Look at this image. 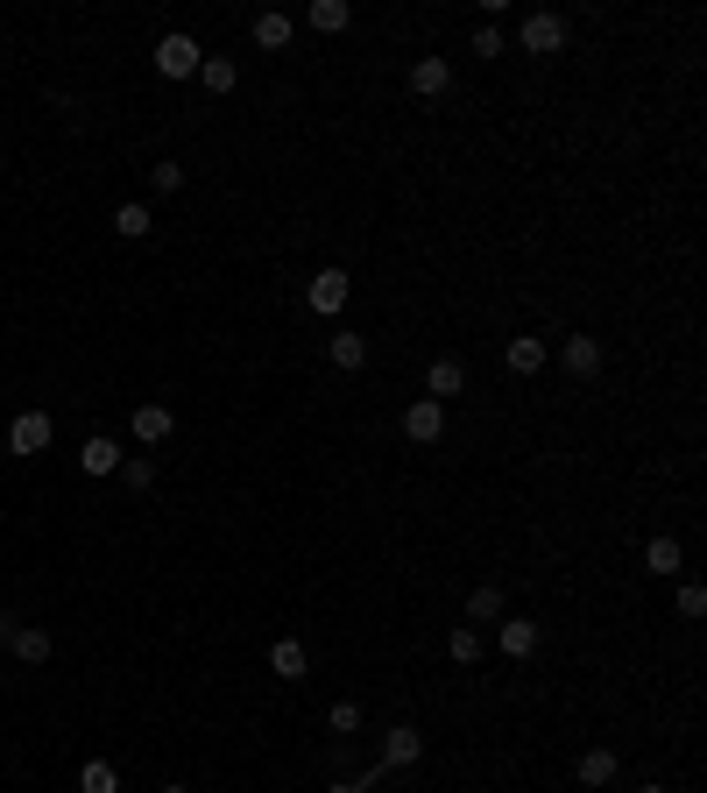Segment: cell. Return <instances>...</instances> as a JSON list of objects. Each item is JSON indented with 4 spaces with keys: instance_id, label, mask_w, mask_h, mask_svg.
<instances>
[{
    "instance_id": "cell-1",
    "label": "cell",
    "mask_w": 707,
    "mask_h": 793,
    "mask_svg": "<svg viewBox=\"0 0 707 793\" xmlns=\"http://www.w3.org/2000/svg\"><path fill=\"white\" fill-rule=\"evenodd\" d=\"M517 43H523V57H559L566 50V14L531 8V14H523V28H517Z\"/></svg>"
},
{
    "instance_id": "cell-2",
    "label": "cell",
    "mask_w": 707,
    "mask_h": 793,
    "mask_svg": "<svg viewBox=\"0 0 707 793\" xmlns=\"http://www.w3.org/2000/svg\"><path fill=\"white\" fill-rule=\"evenodd\" d=\"M347 291H354V283H347V269H333V263H326L319 277L305 283V305L319 312V319H333V312H347Z\"/></svg>"
},
{
    "instance_id": "cell-3",
    "label": "cell",
    "mask_w": 707,
    "mask_h": 793,
    "mask_svg": "<svg viewBox=\"0 0 707 793\" xmlns=\"http://www.w3.org/2000/svg\"><path fill=\"white\" fill-rule=\"evenodd\" d=\"M199 65H205V50L191 36H177V28L156 43V71H163V79H199Z\"/></svg>"
},
{
    "instance_id": "cell-4",
    "label": "cell",
    "mask_w": 707,
    "mask_h": 793,
    "mask_svg": "<svg viewBox=\"0 0 707 793\" xmlns=\"http://www.w3.org/2000/svg\"><path fill=\"white\" fill-rule=\"evenodd\" d=\"M403 440H411V446H439L446 440V404L439 397H417L411 411H403Z\"/></svg>"
},
{
    "instance_id": "cell-5",
    "label": "cell",
    "mask_w": 707,
    "mask_h": 793,
    "mask_svg": "<svg viewBox=\"0 0 707 793\" xmlns=\"http://www.w3.org/2000/svg\"><path fill=\"white\" fill-rule=\"evenodd\" d=\"M417 758H425V737H417L411 723H389L382 730V758H375V766H382V772H403V766H417Z\"/></svg>"
},
{
    "instance_id": "cell-6",
    "label": "cell",
    "mask_w": 707,
    "mask_h": 793,
    "mask_svg": "<svg viewBox=\"0 0 707 793\" xmlns=\"http://www.w3.org/2000/svg\"><path fill=\"white\" fill-rule=\"evenodd\" d=\"M559 362H566V376H574V383H594V376H601V362H609V354H601V340H594V334H566Z\"/></svg>"
},
{
    "instance_id": "cell-7",
    "label": "cell",
    "mask_w": 707,
    "mask_h": 793,
    "mask_svg": "<svg viewBox=\"0 0 707 793\" xmlns=\"http://www.w3.org/2000/svg\"><path fill=\"white\" fill-rule=\"evenodd\" d=\"M128 432L142 446H163L177 432V411H170V404H134V411H128Z\"/></svg>"
},
{
    "instance_id": "cell-8",
    "label": "cell",
    "mask_w": 707,
    "mask_h": 793,
    "mask_svg": "<svg viewBox=\"0 0 707 793\" xmlns=\"http://www.w3.org/2000/svg\"><path fill=\"white\" fill-rule=\"evenodd\" d=\"M468 390V362H460V354H432V369H425V397H460Z\"/></svg>"
},
{
    "instance_id": "cell-9",
    "label": "cell",
    "mask_w": 707,
    "mask_h": 793,
    "mask_svg": "<svg viewBox=\"0 0 707 793\" xmlns=\"http://www.w3.org/2000/svg\"><path fill=\"white\" fill-rule=\"evenodd\" d=\"M50 411H22V418H14V425H8V454H43V446H50Z\"/></svg>"
},
{
    "instance_id": "cell-10",
    "label": "cell",
    "mask_w": 707,
    "mask_h": 793,
    "mask_svg": "<svg viewBox=\"0 0 707 793\" xmlns=\"http://www.w3.org/2000/svg\"><path fill=\"white\" fill-rule=\"evenodd\" d=\"M411 93L417 100H446L453 93V65H446V57H417L411 65Z\"/></svg>"
},
{
    "instance_id": "cell-11",
    "label": "cell",
    "mask_w": 707,
    "mask_h": 793,
    "mask_svg": "<svg viewBox=\"0 0 707 793\" xmlns=\"http://www.w3.org/2000/svg\"><path fill=\"white\" fill-rule=\"evenodd\" d=\"M503 362H509V376H538V369L552 362V348H545V334H517L503 348Z\"/></svg>"
},
{
    "instance_id": "cell-12",
    "label": "cell",
    "mask_w": 707,
    "mask_h": 793,
    "mask_svg": "<svg viewBox=\"0 0 707 793\" xmlns=\"http://www.w3.org/2000/svg\"><path fill=\"white\" fill-rule=\"evenodd\" d=\"M495 652H503V660H531L538 652V623L531 617H503L495 623Z\"/></svg>"
},
{
    "instance_id": "cell-13",
    "label": "cell",
    "mask_w": 707,
    "mask_h": 793,
    "mask_svg": "<svg viewBox=\"0 0 707 793\" xmlns=\"http://www.w3.org/2000/svg\"><path fill=\"white\" fill-rule=\"evenodd\" d=\"M326 362H333V369H347V376H354V369L368 362V334H354V326H340V334L326 340Z\"/></svg>"
},
{
    "instance_id": "cell-14",
    "label": "cell",
    "mask_w": 707,
    "mask_h": 793,
    "mask_svg": "<svg viewBox=\"0 0 707 793\" xmlns=\"http://www.w3.org/2000/svg\"><path fill=\"white\" fill-rule=\"evenodd\" d=\"M269 673H276V680H305V673H311V652L297 645V638H276V645H269Z\"/></svg>"
},
{
    "instance_id": "cell-15",
    "label": "cell",
    "mask_w": 707,
    "mask_h": 793,
    "mask_svg": "<svg viewBox=\"0 0 707 793\" xmlns=\"http://www.w3.org/2000/svg\"><path fill=\"white\" fill-rule=\"evenodd\" d=\"M503 617H509V595L495 588V581H481V588L468 595V623L481 631V623H503Z\"/></svg>"
},
{
    "instance_id": "cell-16",
    "label": "cell",
    "mask_w": 707,
    "mask_h": 793,
    "mask_svg": "<svg viewBox=\"0 0 707 793\" xmlns=\"http://www.w3.org/2000/svg\"><path fill=\"white\" fill-rule=\"evenodd\" d=\"M79 468H85V475H120V440H107V432H93V440L79 446Z\"/></svg>"
},
{
    "instance_id": "cell-17",
    "label": "cell",
    "mask_w": 707,
    "mask_h": 793,
    "mask_svg": "<svg viewBox=\"0 0 707 793\" xmlns=\"http://www.w3.org/2000/svg\"><path fill=\"white\" fill-rule=\"evenodd\" d=\"M8 652H14L22 666H43V660H50V631H43V623H14Z\"/></svg>"
},
{
    "instance_id": "cell-18",
    "label": "cell",
    "mask_w": 707,
    "mask_h": 793,
    "mask_svg": "<svg viewBox=\"0 0 707 793\" xmlns=\"http://www.w3.org/2000/svg\"><path fill=\"white\" fill-rule=\"evenodd\" d=\"M615 772H623V758H615L609 744H594V751H580V786H615Z\"/></svg>"
},
{
    "instance_id": "cell-19",
    "label": "cell",
    "mask_w": 707,
    "mask_h": 793,
    "mask_svg": "<svg viewBox=\"0 0 707 793\" xmlns=\"http://www.w3.org/2000/svg\"><path fill=\"white\" fill-rule=\"evenodd\" d=\"M291 14H276V8H269V14H255V22H248V36H255V50H283V43H291Z\"/></svg>"
},
{
    "instance_id": "cell-20",
    "label": "cell",
    "mask_w": 707,
    "mask_h": 793,
    "mask_svg": "<svg viewBox=\"0 0 707 793\" xmlns=\"http://www.w3.org/2000/svg\"><path fill=\"white\" fill-rule=\"evenodd\" d=\"M347 22H354L347 0H311V8H305V28H319V36H340Z\"/></svg>"
},
{
    "instance_id": "cell-21",
    "label": "cell",
    "mask_w": 707,
    "mask_h": 793,
    "mask_svg": "<svg viewBox=\"0 0 707 793\" xmlns=\"http://www.w3.org/2000/svg\"><path fill=\"white\" fill-rule=\"evenodd\" d=\"M644 567H651L658 581H672L686 567V546H680V538H651V546H644Z\"/></svg>"
},
{
    "instance_id": "cell-22",
    "label": "cell",
    "mask_w": 707,
    "mask_h": 793,
    "mask_svg": "<svg viewBox=\"0 0 707 793\" xmlns=\"http://www.w3.org/2000/svg\"><path fill=\"white\" fill-rule=\"evenodd\" d=\"M114 234H120V242H142V234H156V213H149L142 199H128V206L114 213Z\"/></svg>"
},
{
    "instance_id": "cell-23",
    "label": "cell",
    "mask_w": 707,
    "mask_h": 793,
    "mask_svg": "<svg viewBox=\"0 0 707 793\" xmlns=\"http://www.w3.org/2000/svg\"><path fill=\"white\" fill-rule=\"evenodd\" d=\"M199 85H205V93H234V85H240V65H234V57H205V65H199Z\"/></svg>"
},
{
    "instance_id": "cell-24",
    "label": "cell",
    "mask_w": 707,
    "mask_h": 793,
    "mask_svg": "<svg viewBox=\"0 0 707 793\" xmlns=\"http://www.w3.org/2000/svg\"><path fill=\"white\" fill-rule=\"evenodd\" d=\"M120 482H128L134 497H149V489H156V460L149 454H120Z\"/></svg>"
},
{
    "instance_id": "cell-25",
    "label": "cell",
    "mask_w": 707,
    "mask_h": 793,
    "mask_svg": "<svg viewBox=\"0 0 707 793\" xmlns=\"http://www.w3.org/2000/svg\"><path fill=\"white\" fill-rule=\"evenodd\" d=\"M79 793H120V772L107 766V758H85L79 766Z\"/></svg>"
},
{
    "instance_id": "cell-26",
    "label": "cell",
    "mask_w": 707,
    "mask_h": 793,
    "mask_svg": "<svg viewBox=\"0 0 707 793\" xmlns=\"http://www.w3.org/2000/svg\"><path fill=\"white\" fill-rule=\"evenodd\" d=\"M446 652H453V666H474V660H481V652H488V638H481V631H474V623H460V631H453V638H446Z\"/></svg>"
},
{
    "instance_id": "cell-27",
    "label": "cell",
    "mask_w": 707,
    "mask_h": 793,
    "mask_svg": "<svg viewBox=\"0 0 707 793\" xmlns=\"http://www.w3.org/2000/svg\"><path fill=\"white\" fill-rule=\"evenodd\" d=\"M326 730H333V737H354L361 730V701H333V709H326Z\"/></svg>"
},
{
    "instance_id": "cell-28",
    "label": "cell",
    "mask_w": 707,
    "mask_h": 793,
    "mask_svg": "<svg viewBox=\"0 0 707 793\" xmlns=\"http://www.w3.org/2000/svg\"><path fill=\"white\" fill-rule=\"evenodd\" d=\"M149 185H156V199H170V191H185V163H170V156H163L156 171H149Z\"/></svg>"
},
{
    "instance_id": "cell-29",
    "label": "cell",
    "mask_w": 707,
    "mask_h": 793,
    "mask_svg": "<svg viewBox=\"0 0 707 793\" xmlns=\"http://www.w3.org/2000/svg\"><path fill=\"white\" fill-rule=\"evenodd\" d=\"M680 617H686V623L707 617V588H700V581H680Z\"/></svg>"
},
{
    "instance_id": "cell-30",
    "label": "cell",
    "mask_w": 707,
    "mask_h": 793,
    "mask_svg": "<svg viewBox=\"0 0 707 793\" xmlns=\"http://www.w3.org/2000/svg\"><path fill=\"white\" fill-rule=\"evenodd\" d=\"M474 57H488V65L503 57V28H495V22H481V28H474Z\"/></svg>"
},
{
    "instance_id": "cell-31",
    "label": "cell",
    "mask_w": 707,
    "mask_h": 793,
    "mask_svg": "<svg viewBox=\"0 0 707 793\" xmlns=\"http://www.w3.org/2000/svg\"><path fill=\"white\" fill-rule=\"evenodd\" d=\"M14 623H22V617H8V609H0V645H8V638H14Z\"/></svg>"
},
{
    "instance_id": "cell-32",
    "label": "cell",
    "mask_w": 707,
    "mask_h": 793,
    "mask_svg": "<svg viewBox=\"0 0 707 793\" xmlns=\"http://www.w3.org/2000/svg\"><path fill=\"white\" fill-rule=\"evenodd\" d=\"M326 793H361V786H354V780H340V786H326Z\"/></svg>"
},
{
    "instance_id": "cell-33",
    "label": "cell",
    "mask_w": 707,
    "mask_h": 793,
    "mask_svg": "<svg viewBox=\"0 0 707 793\" xmlns=\"http://www.w3.org/2000/svg\"><path fill=\"white\" fill-rule=\"evenodd\" d=\"M629 793H665V786H629Z\"/></svg>"
},
{
    "instance_id": "cell-34",
    "label": "cell",
    "mask_w": 707,
    "mask_h": 793,
    "mask_svg": "<svg viewBox=\"0 0 707 793\" xmlns=\"http://www.w3.org/2000/svg\"><path fill=\"white\" fill-rule=\"evenodd\" d=\"M163 793H185V786H163Z\"/></svg>"
}]
</instances>
